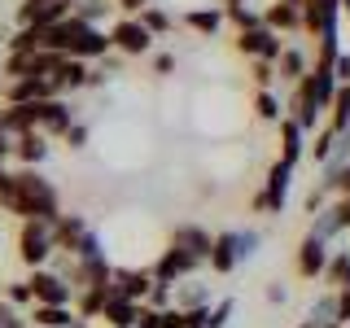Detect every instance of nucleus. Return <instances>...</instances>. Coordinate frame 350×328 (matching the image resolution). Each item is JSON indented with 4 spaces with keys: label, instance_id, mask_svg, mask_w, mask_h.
I'll list each match as a JSON object with an SVG mask.
<instances>
[{
    "label": "nucleus",
    "instance_id": "ddd939ff",
    "mask_svg": "<svg viewBox=\"0 0 350 328\" xmlns=\"http://www.w3.org/2000/svg\"><path fill=\"white\" fill-rule=\"evenodd\" d=\"M206 262H211L215 276H228V271L237 267V232H224L211 241V254H206Z\"/></svg>",
    "mask_w": 350,
    "mask_h": 328
},
{
    "label": "nucleus",
    "instance_id": "c9c22d12",
    "mask_svg": "<svg viewBox=\"0 0 350 328\" xmlns=\"http://www.w3.org/2000/svg\"><path fill=\"white\" fill-rule=\"evenodd\" d=\"M0 328H22V324H18V311H14L9 302H0Z\"/></svg>",
    "mask_w": 350,
    "mask_h": 328
},
{
    "label": "nucleus",
    "instance_id": "a19ab883",
    "mask_svg": "<svg viewBox=\"0 0 350 328\" xmlns=\"http://www.w3.org/2000/svg\"><path fill=\"white\" fill-rule=\"evenodd\" d=\"M0 180H5V162H0Z\"/></svg>",
    "mask_w": 350,
    "mask_h": 328
},
{
    "label": "nucleus",
    "instance_id": "9b49d317",
    "mask_svg": "<svg viewBox=\"0 0 350 328\" xmlns=\"http://www.w3.org/2000/svg\"><path fill=\"white\" fill-rule=\"evenodd\" d=\"M262 27L267 31H302V0H276V5L262 14Z\"/></svg>",
    "mask_w": 350,
    "mask_h": 328
},
{
    "label": "nucleus",
    "instance_id": "1a4fd4ad",
    "mask_svg": "<svg viewBox=\"0 0 350 328\" xmlns=\"http://www.w3.org/2000/svg\"><path fill=\"white\" fill-rule=\"evenodd\" d=\"M66 14H70L66 0H22L18 22H22V27H36V31H49L53 22H62Z\"/></svg>",
    "mask_w": 350,
    "mask_h": 328
},
{
    "label": "nucleus",
    "instance_id": "5701e85b",
    "mask_svg": "<svg viewBox=\"0 0 350 328\" xmlns=\"http://www.w3.org/2000/svg\"><path fill=\"white\" fill-rule=\"evenodd\" d=\"M324 280H328V289H346V284H350V254H337L333 262H328V267H324Z\"/></svg>",
    "mask_w": 350,
    "mask_h": 328
},
{
    "label": "nucleus",
    "instance_id": "f03ea898",
    "mask_svg": "<svg viewBox=\"0 0 350 328\" xmlns=\"http://www.w3.org/2000/svg\"><path fill=\"white\" fill-rule=\"evenodd\" d=\"M53 254V228L49 223H22V232H18V258L27 262L31 271H40L44 262H49Z\"/></svg>",
    "mask_w": 350,
    "mask_h": 328
},
{
    "label": "nucleus",
    "instance_id": "2eb2a0df",
    "mask_svg": "<svg viewBox=\"0 0 350 328\" xmlns=\"http://www.w3.org/2000/svg\"><path fill=\"white\" fill-rule=\"evenodd\" d=\"M83 236H88V223L79 215H62L57 223H53V249H75Z\"/></svg>",
    "mask_w": 350,
    "mask_h": 328
},
{
    "label": "nucleus",
    "instance_id": "c85d7f7f",
    "mask_svg": "<svg viewBox=\"0 0 350 328\" xmlns=\"http://www.w3.org/2000/svg\"><path fill=\"white\" fill-rule=\"evenodd\" d=\"M158 328H189V315L180 306H167V311H158Z\"/></svg>",
    "mask_w": 350,
    "mask_h": 328
},
{
    "label": "nucleus",
    "instance_id": "b1692460",
    "mask_svg": "<svg viewBox=\"0 0 350 328\" xmlns=\"http://www.w3.org/2000/svg\"><path fill=\"white\" fill-rule=\"evenodd\" d=\"M40 49H44V31H36V27H22L9 40V53H40Z\"/></svg>",
    "mask_w": 350,
    "mask_h": 328
},
{
    "label": "nucleus",
    "instance_id": "0eeeda50",
    "mask_svg": "<svg viewBox=\"0 0 350 328\" xmlns=\"http://www.w3.org/2000/svg\"><path fill=\"white\" fill-rule=\"evenodd\" d=\"M197 262L202 258H193L189 249H180V245H171V249H162V258L153 262V284H175L180 276H189V271H197Z\"/></svg>",
    "mask_w": 350,
    "mask_h": 328
},
{
    "label": "nucleus",
    "instance_id": "58836bf2",
    "mask_svg": "<svg viewBox=\"0 0 350 328\" xmlns=\"http://www.w3.org/2000/svg\"><path fill=\"white\" fill-rule=\"evenodd\" d=\"M337 5H342V14H350V0H337Z\"/></svg>",
    "mask_w": 350,
    "mask_h": 328
},
{
    "label": "nucleus",
    "instance_id": "72a5a7b5",
    "mask_svg": "<svg viewBox=\"0 0 350 328\" xmlns=\"http://www.w3.org/2000/svg\"><path fill=\"white\" fill-rule=\"evenodd\" d=\"M254 245H258V236H254V232H237V262L254 254Z\"/></svg>",
    "mask_w": 350,
    "mask_h": 328
},
{
    "label": "nucleus",
    "instance_id": "ea45409f",
    "mask_svg": "<svg viewBox=\"0 0 350 328\" xmlns=\"http://www.w3.org/2000/svg\"><path fill=\"white\" fill-rule=\"evenodd\" d=\"M224 5H228V9H232V5H241V0H224Z\"/></svg>",
    "mask_w": 350,
    "mask_h": 328
},
{
    "label": "nucleus",
    "instance_id": "c756f323",
    "mask_svg": "<svg viewBox=\"0 0 350 328\" xmlns=\"http://www.w3.org/2000/svg\"><path fill=\"white\" fill-rule=\"evenodd\" d=\"M328 215H333L337 232H342V228H350V197H337V202L328 206Z\"/></svg>",
    "mask_w": 350,
    "mask_h": 328
},
{
    "label": "nucleus",
    "instance_id": "79ce46f5",
    "mask_svg": "<svg viewBox=\"0 0 350 328\" xmlns=\"http://www.w3.org/2000/svg\"><path fill=\"white\" fill-rule=\"evenodd\" d=\"M324 328H342V324H324Z\"/></svg>",
    "mask_w": 350,
    "mask_h": 328
},
{
    "label": "nucleus",
    "instance_id": "f8f14e48",
    "mask_svg": "<svg viewBox=\"0 0 350 328\" xmlns=\"http://www.w3.org/2000/svg\"><path fill=\"white\" fill-rule=\"evenodd\" d=\"M70 123H75L70 105L57 96V101H44V105H40V127H36V131H40V136H62Z\"/></svg>",
    "mask_w": 350,
    "mask_h": 328
},
{
    "label": "nucleus",
    "instance_id": "473e14b6",
    "mask_svg": "<svg viewBox=\"0 0 350 328\" xmlns=\"http://www.w3.org/2000/svg\"><path fill=\"white\" fill-rule=\"evenodd\" d=\"M62 136H66V145H70V149H83V140H88V127H83V123H70V127L62 131Z\"/></svg>",
    "mask_w": 350,
    "mask_h": 328
},
{
    "label": "nucleus",
    "instance_id": "6ab92c4d",
    "mask_svg": "<svg viewBox=\"0 0 350 328\" xmlns=\"http://www.w3.org/2000/svg\"><path fill=\"white\" fill-rule=\"evenodd\" d=\"M136 306L140 302H123V298L109 293L105 306H101V320H109V328H131V324H136Z\"/></svg>",
    "mask_w": 350,
    "mask_h": 328
},
{
    "label": "nucleus",
    "instance_id": "f704fd0d",
    "mask_svg": "<svg viewBox=\"0 0 350 328\" xmlns=\"http://www.w3.org/2000/svg\"><path fill=\"white\" fill-rule=\"evenodd\" d=\"M333 79L350 83V53H337V57H333Z\"/></svg>",
    "mask_w": 350,
    "mask_h": 328
},
{
    "label": "nucleus",
    "instance_id": "39448f33",
    "mask_svg": "<svg viewBox=\"0 0 350 328\" xmlns=\"http://www.w3.org/2000/svg\"><path fill=\"white\" fill-rule=\"evenodd\" d=\"M237 49L245 53V57H254V62H271V66H276L284 40L276 36V31H267V27H250V31H237Z\"/></svg>",
    "mask_w": 350,
    "mask_h": 328
},
{
    "label": "nucleus",
    "instance_id": "a211bd4d",
    "mask_svg": "<svg viewBox=\"0 0 350 328\" xmlns=\"http://www.w3.org/2000/svg\"><path fill=\"white\" fill-rule=\"evenodd\" d=\"M328 131H350V83H337L333 101H328Z\"/></svg>",
    "mask_w": 350,
    "mask_h": 328
},
{
    "label": "nucleus",
    "instance_id": "423d86ee",
    "mask_svg": "<svg viewBox=\"0 0 350 328\" xmlns=\"http://www.w3.org/2000/svg\"><path fill=\"white\" fill-rule=\"evenodd\" d=\"M337 18H342L337 0H302V31L311 36H337Z\"/></svg>",
    "mask_w": 350,
    "mask_h": 328
},
{
    "label": "nucleus",
    "instance_id": "6e6552de",
    "mask_svg": "<svg viewBox=\"0 0 350 328\" xmlns=\"http://www.w3.org/2000/svg\"><path fill=\"white\" fill-rule=\"evenodd\" d=\"M153 289V276L149 271H136V267H114V276H109V293L123 302H145Z\"/></svg>",
    "mask_w": 350,
    "mask_h": 328
},
{
    "label": "nucleus",
    "instance_id": "e433bc0d",
    "mask_svg": "<svg viewBox=\"0 0 350 328\" xmlns=\"http://www.w3.org/2000/svg\"><path fill=\"white\" fill-rule=\"evenodd\" d=\"M171 66H175V57H171V53H158V57H153V70H158V74H167Z\"/></svg>",
    "mask_w": 350,
    "mask_h": 328
},
{
    "label": "nucleus",
    "instance_id": "37998d69",
    "mask_svg": "<svg viewBox=\"0 0 350 328\" xmlns=\"http://www.w3.org/2000/svg\"><path fill=\"white\" fill-rule=\"evenodd\" d=\"M302 328H311V320H306V324H302Z\"/></svg>",
    "mask_w": 350,
    "mask_h": 328
},
{
    "label": "nucleus",
    "instance_id": "aec40b11",
    "mask_svg": "<svg viewBox=\"0 0 350 328\" xmlns=\"http://www.w3.org/2000/svg\"><path fill=\"white\" fill-rule=\"evenodd\" d=\"M79 315H70L66 306H36L31 311V328H70Z\"/></svg>",
    "mask_w": 350,
    "mask_h": 328
},
{
    "label": "nucleus",
    "instance_id": "dca6fc26",
    "mask_svg": "<svg viewBox=\"0 0 350 328\" xmlns=\"http://www.w3.org/2000/svg\"><path fill=\"white\" fill-rule=\"evenodd\" d=\"M302 136H306V131L293 123V118H280V158H276V162L293 167V162L302 158V149H306V145H302Z\"/></svg>",
    "mask_w": 350,
    "mask_h": 328
},
{
    "label": "nucleus",
    "instance_id": "4468645a",
    "mask_svg": "<svg viewBox=\"0 0 350 328\" xmlns=\"http://www.w3.org/2000/svg\"><path fill=\"white\" fill-rule=\"evenodd\" d=\"M14 145H18V158L27 171H36L49 158V136H40V131H22V136H14Z\"/></svg>",
    "mask_w": 350,
    "mask_h": 328
},
{
    "label": "nucleus",
    "instance_id": "7ed1b4c3",
    "mask_svg": "<svg viewBox=\"0 0 350 328\" xmlns=\"http://www.w3.org/2000/svg\"><path fill=\"white\" fill-rule=\"evenodd\" d=\"M27 289H31V302H36V306H70V298H75L70 280L57 276V271H44V267L31 271Z\"/></svg>",
    "mask_w": 350,
    "mask_h": 328
},
{
    "label": "nucleus",
    "instance_id": "412c9836",
    "mask_svg": "<svg viewBox=\"0 0 350 328\" xmlns=\"http://www.w3.org/2000/svg\"><path fill=\"white\" fill-rule=\"evenodd\" d=\"M276 70H280V79L298 83L302 74H306V53H302V49H280V57H276Z\"/></svg>",
    "mask_w": 350,
    "mask_h": 328
},
{
    "label": "nucleus",
    "instance_id": "20e7f679",
    "mask_svg": "<svg viewBox=\"0 0 350 328\" xmlns=\"http://www.w3.org/2000/svg\"><path fill=\"white\" fill-rule=\"evenodd\" d=\"M109 49L127 53V57H145V53L153 49V36L140 27L136 18H118L114 27H109Z\"/></svg>",
    "mask_w": 350,
    "mask_h": 328
},
{
    "label": "nucleus",
    "instance_id": "f257e3e1",
    "mask_svg": "<svg viewBox=\"0 0 350 328\" xmlns=\"http://www.w3.org/2000/svg\"><path fill=\"white\" fill-rule=\"evenodd\" d=\"M0 206H5L9 215H18L22 223H57L62 219V202H57V189H53L49 180H44L40 171H5V180H0Z\"/></svg>",
    "mask_w": 350,
    "mask_h": 328
},
{
    "label": "nucleus",
    "instance_id": "9d476101",
    "mask_svg": "<svg viewBox=\"0 0 350 328\" xmlns=\"http://www.w3.org/2000/svg\"><path fill=\"white\" fill-rule=\"evenodd\" d=\"M324 267H328V245L320 236H306L298 245V276L315 280V276H324Z\"/></svg>",
    "mask_w": 350,
    "mask_h": 328
},
{
    "label": "nucleus",
    "instance_id": "c03bdc74",
    "mask_svg": "<svg viewBox=\"0 0 350 328\" xmlns=\"http://www.w3.org/2000/svg\"><path fill=\"white\" fill-rule=\"evenodd\" d=\"M66 5H75V0H66Z\"/></svg>",
    "mask_w": 350,
    "mask_h": 328
},
{
    "label": "nucleus",
    "instance_id": "bb28decb",
    "mask_svg": "<svg viewBox=\"0 0 350 328\" xmlns=\"http://www.w3.org/2000/svg\"><path fill=\"white\" fill-rule=\"evenodd\" d=\"M228 18L237 22V31H250V27H262V14H254V9H241V5H232L228 9Z\"/></svg>",
    "mask_w": 350,
    "mask_h": 328
},
{
    "label": "nucleus",
    "instance_id": "4be33fe9",
    "mask_svg": "<svg viewBox=\"0 0 350 328\" xmlns=\"http://www.w3.org/2000/svg\"><path fill=\"white\" fill-rule=\"evenodd\" d=\"M184 22H189L197 36H215L219 22H224V14H219V9H189V14H184Z\"/></svg>",
    "mask_w": 350,
    "mask_h": 328
},
{
    "label": "nucleus",
    "instance_id": "2f4dec72",
    "mask_svg": "<svg viewBox=\"0 0 350 328\" xmlns=\"http://www.w3.org/2000/svg\"><path fill=\"white\" fill-rule=\"evenodd\" d=\"M333 306H337V324H350V284L333 293Z\"/></svg>",
    "mask_w": 350,
    "mask_h": 328
},
{
    "label": "nucleus",
    "instance_id": "f3484780",
    "mask_svg": "<svg viewBox=\"0 0 350 328\" xmlns=\"http://www.w3.org/2000/svg\"><path fill=\"white\" fill-rule=\"evenodd\" d=\"M211 232H202V228H193V223H180V228H175V241H171V245H180V249H189V254L193 258H206V254H211Z\"/></svg>",
    "mask_w": 350,
    "mask_h": 328
},
{
    "label": "nucleus",
    "instance_id": "a878e982",
    "mask_svg": "<svg viewBox=\"0 0 350 328\" xmlns=\"http://www.w3.org/2000/svg\"><path fill=\"white\" fill-rule=\"evenodd\" d=\"M333 149H337V131H320V140H315V145H311V158L315 162H328V158H333Z\"/></svg>",
    "mask_w": 350,
    "mask_h": 328
},
{
    "label": "nucleus",
    "instance_id": "cd10ccee",
    "mask_svg": "<svg viewBox=\"0 0 350 328\" xmlns=\"http://www.w3.org/2000/svg\"><path fill=\"white\" fill-rule=\"evenodd\" d=\"M254 83H258V92H271V83H276V66L271 62H254Z\"/></svg>",
    "mask_w": 350,
    "mask_h": 328
},
{
    "label": "nucleus",
    "instance_id": "393cba45",
    "mask_svg": "<svg viewBox=\"0 0 350 328\" xmlns=\"http://www.w3.org/2000/svg\"><path fill=\"white\" fill-rule=\"evenodd\" d=\"M254 109H258V118H267V123H280V118H284V105L271 92H258L254 96Z\"/></svg>",
    "mask_w": 350,
    "mask_h": 328
},
{
    "label": "nucleus",
    "instance_id": "4c0bfd02",
    "mask_svg": "<svg viewBox=\"0 0 350 328\" xmlns=\"http://www.w3.org/2000/svg\"><path fill=\"white\" fill-rule=\"evenodd\" d=\"M9 153H14V136H9V131H5V127H0V162H5V158H9Z\"/></svg>",
    "mask_w": 350,
    "mask_h": 328
},
{
    "label": "nucleus",
    "instance_id": "7c9ffc66",
    "mask_svg": "<svg viewBox=\"0 0 350 328\" xmlns=\"http://www.w3.org/2000/svg\"><path fill=\"white\" fill-rule=\"evenodd\" d=\"M5 302H9V306H27V302H31V289H27V280H14V284H9Z\"/></svg>",
    "mask_w": 350,
    "mask_h": 328
}]
</instances>
